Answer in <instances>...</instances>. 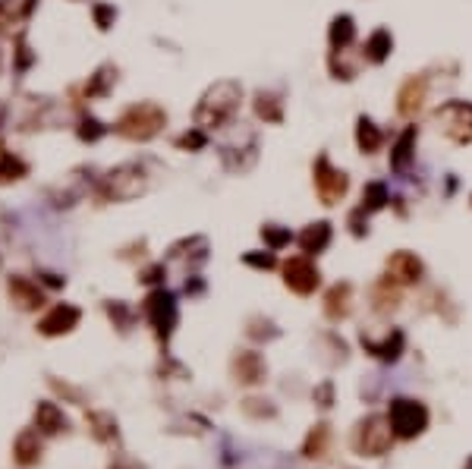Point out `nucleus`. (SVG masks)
I'll use <instances>...</instances> for the list:
<instances>
[{
    "label": "nucleus",
    "mask_w": 472,
    "mask_h": 469,
    "mask_svg": "<svg viewBox=\"0 0 472 469\" xmlns=\"http://www.w3.org/2000/svg\"><path fill=\"white\" fill-rule=\"evenodd\" d=\"M142 318L148 322V328L154 331L158 343H164L173 337L177 325H180V302H177V293L167 287H154L145 293L142 300Z\"/></svg>",
    "instance_id": "obj_9"
},
{
    "label": "nucleus",
    "mask_w": 472,
    "mask_h": 469,
    "mask_svg": "<svg viewBox=\"0 0 472 469\" xmlns=\"http://www.w3.org/2000/svg\"><path fill=\"white\" fill-rule=\"evenodd\" d=\"M243 334L249 337L253 343H274V341H280V325L274 322L271 316H265V312H255V316H249L246 318V328H243Z\"/></svg>",
    "instance_id": "obj_30"
},
{
    "label": "nucleus",
    "mask_w": 472,
    "mask_h": 469,
    "mask_svg": "<svg viewBox=\"0 0 472 469\" xmlns=\"http://www.w3.org/2000/svg\"><path fill=\"white\" fill-rule=\"evenodd\" d=\"M152 189V170L145 161H123L95 183V199L101 205H127Z\"/></svg>",
    "instance_id": "obj_5"
},
{
    "label": "nucleus",
    "mask_w": 472,
    "mask_h": 469,
    "mask_svg": "<svg viewBox=\"0 0 472 469\" xmlns=\"http://www.w3.org/2000/svg\"><path fill=\"white\" fill-rule=\"evenodd\" d=\"M360 54H362V63H366L368 70L387 67V63L393 61V54H397V35H393V29L391 26L368 29L360 41Z\"/></svg>",
    "instance_id": "obj_17"
},
{
    "label": "nucleus",
    "mask_w": 472,
    "mask_h": 469,
    "mask_svg": "<svg viewBox=\"0 0 472 469\" xmlns=\"http://www.w3.org/2000/svg\"><path fill=\"white\" fill-rule=\"evenodd\" d=\"M167 281V265L164 262H152L145 265V268L139 271V284H145V287H164Z\"/></svg>",
    "instance_id": "obj_45"
},
{
    "label": "nucleus",
    "mask_w": 472,
    "mask_h": 469,
    "mask_svg": "<svg viewBox=\"0 0 472 469\" xmlns=\"http://www.w3.org/2000/svg\"><path fill=\"white\" fill-rule=\"evenodd\" d=\"M391 136H393V129L387 127V123H381L378 117L366 114V111L356 114V120H352V145H356V152H360L362 158H368V161L387 152Z\"/></svg>",
    "instance_id": "obj_14"
},
{
    "label": "nucleus",
    "mask_w": 472,
    "mask_h": 469,
    "mask_svg": "<svg viewBox=\"0 0 472 469\" xmlns=\"http://www.w3.org/2000/svg\"><path fill=\"white\" fill-rule=\"evenodd\" d=\"M259 240L265 243V249L284 252L286 246H296V230L286 227V224H277V221H265L259 227Z\"/></svg>",
    "instance_id": "obj_33"
},
{
    "label": "nucleus",
    "mask_w": 472,
    "mask_h": 469,
    "mask_svg": "<svg viewBox=\"0 0 472 469\" xmlns=\"http://www.w3.org/2000/svg\"><path fill=\"white\" fill-rule=\"evenodd\" d=\"M422 136H426V127H422V123H400V127L393 129L391 145H387V152H385L387 177H391L393 183H406L422 168V161H419Z\"/></svg>",
    "instance_id": "obj_8"
},
{
    "label": "nucleus",
    "mask_w": 472,
    "mask_h": 469,
    "mask_svg": "<svg viewBox=\"0 0 472 469\" xmlns=\"http://www.w3.org/2000/svg\"><path fill=\"white\" fill-rule=\"evenodd\" d=\"M249 114H253V123H259V127H284L286 114H290V92H286V86L255 88L249 95Z\"/></svg>",
    "instance_id": "obj_11"
},
{
    "label": "nucleus",
    "mask_w": 472,
    "mask_h": 469,
    "mask_svg": "<svg viewBox=\"0 0 472 469\" xmlns=\"http://www.w3.org/2000/svg\"><path fill=\"white\" fill-rule=\"evenodd\" d=\"M334 236H337V227H334L331 218H315V221L302 224L300 234H296V249L309 259H321L327 249L334 246Z\"/></svg>",
    "instance_id": "obj_20"
},
{
    "label": "nucleus",
    "mask_w": 472,
    "mask_h": 469,
    "mask_svg": "<svg viewBox=\"0 0 472 469\" xmlns=\"http://www.w3.org/2000/svg\"><path fill=\"white\" fill-rule=\"evenodd\" d=\"M385 275L393 277L403 290L412 287H422L428 277V265L419 252H412V249H393L391 255L385 259Z\"/></svg>",
    "instance_id": "obj_16"
},
{
    "label": "nucleus",
    "mask_w": 472,
    "mask_h": 469,
    "mask_svg": "<svg viewBox=\"0 0 472 469\" xmlns=\"http://www.w3.org/2000/svg\"><path fill=\"white\" fill-rule=\"evenodd\" d=\"M466 202H469V208H472V189H469V195H466Z\"/></svg>",
    "instance_id": "obj_51"
},
{
    "label": "nucleus",
    "mask_w": 472,
    "mask_h": 469,
    "mask_svg": "<svg viewBox=\"0 0 472 469\" xmlns=\"http://www.w3.org/2000/svg\"><path fill=\"white\" fill-rule=\"evenodd\" d=\"M218 161L220 170L227 177H249L261 161V133H259V123H233L227 133H220L218 145Z\"/></svg>",
    "instance_id": "obj_2"
},
{
    "label": "nucleus",
    "mask_w": 472,
    "mask_h": 469,
    "mask_svg": "<svg viewBox=\"0 0 472 469\" xmlns=\"http://www.w3.org/2000/svg\"><path fill=\"white\" fill-rule=\"evenodd\" d=\"M82 322V309L73 306V302H57L38 318V334L41 337H63L73 334Z\"/></svg>",
    "instance_id": "obj_22"
},
{
    "label": "nucleus",
    "mask_w": 472,
    "mask_h": 469,
    "mask_svg": "<svg viewBox=\"0 0 472 469\" xmlns=\"http://www.w3.org/2000/svg\"><path fill=\"white\" fill-rule=\"evenodd\" d=\"M208 145H211V133H205L202 127H186L180 136H173V148L183 154H199V152H208Z\"/></svg>",
    "instance_id": "obj_35"
},
{
    "label": "nucleus",
    "mask_w": 472,
    "mask_h": 469,
    "mask_svg": "<svg viewBox=\"0 0 472 469\" xmlns=\"http://www.w3.org/2000/svg\"><path fill=\"white\" fill-rule=\"evenodd\" d=\"M41 281H45L47 287H67V277H61V275H51V271H41Z\"/></svg>",
    "instance_id": "obj_49"
},
{
    "label": "nucleus",
    "mask_w": 472,
    "mask_h": 469,
    "mask_svg": "<svg viewBox=\"0 0 472 469\" xmlns=\"http://www.w3.org/2000/svg\"><path fill=\"white\" fill-rule=\"evenodd\" d=\"M13 460L20 466H35L41 460V438L38 429H22L13 441Z\"/></svg>",
    "instance_id": "obj_31"
},
{
    "label": "nucleus",
    "mask_w": 472,
    "mask_h": 469,
    "mask_svg": "<svg viewBox=\"0 0 472 469\" xmlns=\"http://www.w3.org/2000/svg\"><path fill=\"white\" fill-rule=\"evenodd\" d=\"M117 20H120V10L113 7V4H107V0H92V22L98 32H111V29L117 26Z\"/></svg>",
    "instance_id": "obj_40"
},
{
    "label": "nucleus",
    "mask_w": 472,
    "mask_h": 469,
    "mask_svg": "<svg viewBox=\"0 0 472 469\" xmlns=\"http://www.w3.org/2000/svg\"><path fill=\"white\" fill-rule=\"evenodd\" d=\"M309 180H312V193L321 208H340L352 193V174L344 164L334 161V154L327 148L315 152L312 164H309Z\"/></svg>",
    "instance_id": "obj_7"
},
{
    "label": "nucleus",
    "mask_w": 472,
    "mask_h": 469,
    "mask_svg": "<svg viewBox=\"0 0 472 469\" xmlns=\"http://www.w3.org/2000/svg\"><path fill=\"white\" fill-rule=\"evenodd\" d=\"M344 227H346V234L352 236V240H368L372 236V215H366L360 205H352V208H346V215H344Z\"/></svg>",
    "instance_id": "obj_38"
},
{
    "label": "nucleus",
    "mask_w": 472,
    "mask_h": 469,
    "mask_svg": "<svg viewBox=\"0 0 472 469\" xmlns=\"http://www.w3.org/2000/svg\"><path fill=\"white\" fill-rule=\"evenodd\" d=\"M167 123H170V114H167L164 104H158V101H133L117 114L111 129L117 139L133 142V145H148L158 136H164Z\"/></svg>",
    "instance_id": "obj_4"
},
{
    "label": "nucleus",
    "mask_w": 472,
    "mask_h": 469,
    "mask_svg": "<svg viewBox=\"0 0 472 469\" xmlns=\"http://www.w3.org/2000/svg\"><path fill=\"white\" fill-rule=\"evenodd\" d=\"M403 293L406 290L400 287L393 277H387L385 271H381L372 281V287H368V306H372V312L378 318H391L393 312L403 306Z\"/></svg>",
    "instance_id": "obj_23"
},
{
    "label": "nucleus",
    "mask_w": 472,
    "mask_h": 469,
    "mask_svg": "<svg viewBox=\"0 0 472 469\" xmlns=\"http://www.w3.org/2000/svg\"><path fill=\"white\" fill-rule=\"evenodd\" d=\"M104 312H107V318H111L113 328L120 331V334H127V331L133 328L136 312H133V306H129L127 300H104Z\"/></svg>",
    "instance_id": "obj_39"
},
{
    "label": "nucleus",
    "mask_w": 472,
    "mask_h": 469,
    "mask_svg": "<svg viewBox=\"0 0 472 469\" xmlns=\"http://www.w3.org/2000/svg\"><path fill=\"white\" fill-rule=\"evenodd\" d=\"M240 262L246 265V268L268 275V271H280V262H284V259H280L274 249H246V252L240 255Z\"/></svg>",
    "instance_id": "obj_36"
},
{
    "label": "nucleus",
    "mask_w": 472,
    "mask_h": 469,
    "mask_svg": "<svg viewBox=\"0 0 472 469\" xmlns=\"http://www.w3.org/2000/svg\"><path fill=\"white\" fill-rule=\"evenodd\" d=\"M362 41L360 20L350 13V10H340L327 20L325 29V51H356Z\"/></svg>",
    "instance_id": "obj_19"
},
{
    "label": "nucleus",
    "mask_w": 472,
    "mask_h": 469,
    "mask_svg": "<svg viewBox=\"0 0 472 469\" xmlns=\"http://www.w3.org/2000/svg\"><path fill=\"white\" fill-rule=\"evenodd\" d=\"M35 429L41 435H61V432H70V419L54 400H41L35 407Z\"/></svg>",
    "instance_id": "obj_29"
},
{
    "label": "nucleus",
    "mask_w": 472,
    "mask_h": 469,
    "mask_svg": "<svg viewBox=\"0 0 472 469\" xmlns=\"http://www.w3.org/2000/svg\"><path fill=\"white\" fill-rule=\"evenodd\" d=\"M463 469H472V457H469V460H466V466Z\"/></svg>",
    "instance_id": "obj_50"
},
{
    "label": "nucleus",
    "mask_w": 472,
    "mask_h": 469,
    "mask_svg": "<svg viewBox=\"0 0 472 469\" xmlns=\"http://www.w3.org/2000/svg\"><path fill=\"white\" fill-rule=\"evenodd\" d=\"M230 375L236 384H246V388H255L268 378V362L259 350H240V353L230 359Z\"/></svg>",
    "instance_id": "obj_24"
},
{
    "label": "nucleus",
    "mask_w": 472,
    "mask_h": 469,
    "mask_svg": "<svg viewBox=\"0 0 472 469\" xmlns=\"http://www.w3.org/2000/svg\"><path fill=\"white\" fill-rule=\"evenodd\" d=\"M460 189H463V177L457 174V170H444L438 180V193H441V202H453L460 195Z\"/></svg>",
    "instance_id": "obj_43"
},
{
    "label": "nucleus",
    "mask_w": 472,
    "mask_h": 469,
    "mask_svg": "<svg viewBox=\"0 0 472 469\" xmlns=\"http://www.w3.org/2000/svg\"><path fill=\"white\" fill-rule=\"evenodd\" d=\"M113 129L107 127L104 120H98L95 114H82L79 123H76V139L86 142V145H95V142H101L104 136H111Z\"/></svg>",
    "instance_id": "obj_37"
},
{
    "label": "nucleus",
    "mask_w": 472,
    "mask_h": 469,
    "mask_svg": "<svg viewBox=\"0 0 472 469\" xmlns=\"http://www.w3.org/2000/svg\"><path fill=\"white\" fill-rule=\"evenodd\" d=\"M312 400L319 403L321 409H331L334 407V382H321L319 388L312 391Z\"/></svg>",
    "instance_id": "obj_46"
},
{
    "label": "nucleus",
    "mask_w": 472,
    "mask_h": 469,
    "mask_svg": "<svg viewBox=\"0 0 472 469\" xmlns=\"http://www.w3.org/2000/svg\"><path fill=\"white\" fill-rule=\"evenodd\" d=\"M73 4H88V0H73Z\"/></svg>",
    "instance_id": "obj_52"
},
{
    "label": "nucleus",
    "mask_w": 472,
    "mask_h": 469,
    "mask_svg": "<svg viewBox=\"0 0 472 469\" xmlns=\"http://www.w3.org/2000/svg\"><path fill=\"white\" fill-rule=\"evenodd\" d=\"M356 309V284L352 281H334L321 293V316L331 325H344Z\"/></svg>",
    "instance_id": "obj_18"
},
{
    "label": "nucleus",
    "mask_w": 472,
    "mask_h": 469,
    "mask_svg": "<svg viewBox=\"0 0 472 469\" xmlns=\"http://www.w3.org/2000/svg\"><path fill=\"white\" fill-rule=\"evenodd\" d=\"M205 290H208V287H205V277H202V275H195V271L186 277V284H183V293H186L189 300H195V296H202V293H205Z\"/></svg>",
    "instance_id": "obj_47"
},
{
    "label": "nucleus",
    "mask_w": 472,
    "mask_h": 469,
    "mask_svg": "<svg viewBox=\"0 0 472 469\" xmlns=\"http://www.w3.org/2000/svg\"><path fill=\"white\" fill-rule=\"evenodd\" d=\"M47 384H51L54 391L61 397H67L70 403H76V407H86V391L82 388H76V384H70V382H61V378H54V375H47Z\"/></svg>",
    "instance_id": "obj_44"
},
{
    "label": "nucleus",
    "mask_w": 472,
    "mask_h": 469,
    "mask_svg": "<svg viewBox=\"0 0 472 469\" xmlns=\"http://www.w3.org/2000/svg\"><path fill=\"white\" fill-rule=\"evenodd\" d=\"M387 423L400 441H416L428 429V407L412 397H393L387 407Z\"/></svg>",
    "instance_id": "obj_13"
},
{
    "label": "nucleus",
    "mask_w": 472,
    "mask_h": 469,
    "mask_svg": "<svg viewBox=\"0 0 472 469\" xmlns=\"http://www.w3.org/2000/svg\"><path fill=\"white\" fill-rule=\"evenodd\" d=\"M86 423H88V432H92L95 441H101V444H117V441H120V429H117V419H113L111 413L92 409Z\"/></svg>",
    "instance_id": "obj_34"
},
{
    "label": "nucleus",
    "mask_w": 472,
    "mask_h": 469,
    "mask_svg": "<svg viewBox=\"0 0 472 469\" xmlns=\"http://www.w3.org/2000/svg\"><path fill=\"white\" fill-rule=\"evenodd\" d=\"M393 429H391V423H387V416H366V419H360L356 423V429H352V435H350V444H352V450L360 457H385L387 450H391V444H393Z\"/></svg>",
    "instance_id": "obj_12"
},
{
    "label": "nucleus",
    "mask_w": 472,
    "mask_h": 469,
    "mask_svg": "<svg viewBox=\"0 0 472 469\" xmlns=\"http://www.w3.org/2000/svg\"><path fill=\"white\" fill-rule=\"evenodd\" d=\"M360 343L372 359L385 362V366H393V362H400L406 353V331L403 328H378V331L362 328Z\"/></svg>",
    "instance_id": "obj_15"
},
{
    "label": "nucleus",
    "mask_w": 472,
    "mask_h": 469,
    "mask_svg": "<svg viewBox=\"0 0 472 469\" xmlns=\"http://www.w3.org/2000/svg\"><path fill=\"white\" fill-rule=\"evenodd\" d=\"M107 469H145V466H142V463H136V460H129V457H117V460H113Z\"/></svg>",
    "instance_id": "obj_48"
},
{
    "label": "nucleus",
    "mask_w": 472,
    "mask_h": 469,
    "mask_svg": "<svg viewBox=\"0 0 472 469\" xmlns=\"http://www.w3.org/2000/svg\"><path fill=\"white\" fill-rule=\"evenodd\" d=\"M117 82H120V67L111 61L98 63L95 67V73L86 79V86H82V101H104L113 95V88H117Z\"/></svg>",
    "instance_id": "obj_27"
},
{
    "label": "nucleus",
    "mask_w": 472,
    "mask_h": 469,
    "mask_svg": "<svg viewBox=\"0 0 472 469\" xmlns=\"http://www.w3.org/2000/svg\"><path fill=\"white\" fill-rule=\"evenodd\" d=\"M428 129L451 148H472V98L447 95L435 101V108L426 117Z\"/></svg>",
    "instance_id": "obj_3"
},
{
    "label": "nucleus",
    "mask_w": 472,
    "mask_h": 469,
    "mask_svg": "<svg viewBox=\"0 0 472 469\" xmlns=\"http://www.w3.org/2000/svg\"><path fill=\"white\" fill-rule=\"evenodd\" d=\"M246 104H249V95L240 79H214L211 86L202 92V98L195 101L193 123L205 129V133L220 136V133H227L233 123H240V114Z\"/></svg>",
    "instance_id": "obj_1"
},
{
    "label": "nucleus",
    "mask_w": 472,
    "mask_h": 469,
    "mask_svg": "<svg viewBox=\"0 0 472 469\" xmlns=\"http://www.w3.org/2000/svg\"><path fill=\"white\" fill-rule=\"evenodd\" d=\"M366 63H362L360 47L356 51H325V73L337 86H352L360 82V76L366 73Z\"/></svg>",
    "instance_id": "obj_21"
},
{
    "label": "nucleus",
    "mask_w": 472,
    "mask_h": 469,
    "mask_svg": "<svg viewBox=\"0 0 472 469\" xmlns=\"http://www.w3.org/2000/svg\"><path fill=\"white\" fill-rule=\"evenodd\" d=\"M391 195H393V180L391 177H372L360 186V202L356 205L366 211V215H385L391 211Z\"/></svg>",
    "instance_id": "obj_26"
},
{
    "label": "nucleus",
    "mask_w": 472,
    "mask_h": 469,
    "mask_svg": "<svg viewBox=\"0 0 472 469\" xmlns=\"http://www.w3.org/2000/svg\"><path fill=\"white\" fill-rule=\"evenodd\" d=\"M240 409H243V416H249V419H274L277 416V407H274L268 397H246V400L240 403Z\"/></svg>",
    "instance_id": "obj_42"
},
{
    "label": "nucleus",
    "mask_w": 472,
    "mask_h": 469,
    "mask_svg": "<svg viewBox=\"0 0 472 469\" xmlns=\"http://www.w3.org/2000/svg\"><path fill=\"white\" fill-rule=\"evenodd\" d=\"M26 174H29V168L22 158H16V154H10V152H0V186H4V183L22 180Z\"/></svg>",
    "instance_id": "obj_41"
},
{
    "label": "nucleus",
    "mask_w": 472,
    "mask_h": 469,
    "mask_svg": "<svg viewBox=\"0 0 472 469\" xmlns=\"http://www.w3.org/2000/svg\"><path fill=\"white\" fill-rule=\"evenodd\" d=\"M438 92L441 88L428 67L406 73L393 88V117L400 123H422L428 117V111L435 108V95Z\"/></svg>",
    "instance_id": "obj_6"
},
{
    "label": "nucleus",
    "mask_w": 472,
    "mask_h": 469,
    "mask_svg": "<svg viewBox=\"0 0 472 469\" xmlns=\"http://www.w3.org/2000/svg\"><path fill=\"white\" fill-rule=\"evenodd\" d=\"M327 450H331V425H327V423H315L312 429H309L306 441H302L300 454L306 457V460H325Z\"/></svg>",
    "instance_id": "obj_32"
},
{
    "label": "nucleus",
    "mask_w": 472,
    "mask_h": 469,
    "mask_svg": "<svg viewBox=\"0 0 472 469\" xmlns=\"http://www.w3.org/2000/svg\"><path fill=\"white\" fill-rule=\"evenodd\" d=\"M208 255H211V243L202 234L183 236V240H177L167 249V259H170V262H183L189 271H199L202 265L208 262Z\"/></svg>",
    "instance_id": "obj_25"
},
{
    "label": "nucleus",
    "mask_w": 472,
    "mask_h": 469,
    "mask_svg": "<svg viewBox=\"0 0 472 469\" xmlns=\"http://www.w3.org/2000/svg\"><path fill=\"white\" fill-rule=\"evenodd\" d=\"M280 281H284V287L293 296H300V300H312L325 287V275L319 268V259H309L302 252L290 255V259L280 262Z\"/></svg>",
    "instance_id": "obj_10"
},
{
    "label": "nucleus",
    "mask_w": 472,
    "mask_h": 469,
    "mask_svg": "<svg viewBox=\"0 0 472 469\" xmlns=\"http://www.w3.org/2000/svg\"><path fill=\"white\" fill-rule=\"evenodd\" d=\"M7 290H10V300H13V306L20 309V312H38V309L45 306V290H41L32 277L13 275L7 281Z\"/></svg>",
    "instance_id": "obj_28"
}]
</instances>
